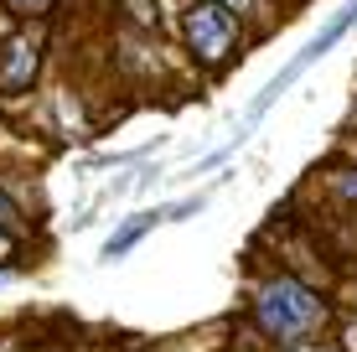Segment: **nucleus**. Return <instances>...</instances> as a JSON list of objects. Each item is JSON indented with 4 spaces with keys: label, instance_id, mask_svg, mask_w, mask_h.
Instances as JSON below:
<instances>
[{
    "label": "nucleus",
    "instance_id": "obj_8",
    "mask_svg": "<svg viewBox=\"0 0 357 352\" xmlns=\"http://www.w3.org/2000/svg\"><path fill=\"white\" fill-rule=\"evenodd\" d=\"M347 347H352V352H357V326H352V332H347Z\"/></svg>",
    "mask_w": 357,
    "mask_h": 352
},
{
    "label": "nucleus",
    "instance_id": "obj_5",
    "mask_svg": "<svg viewBox=\"0 0 357 352\" xmlns=\"http://www.w3.org/2000/svg\"><path fill=\"white\" fill-rule=\"evenodd\" d=\"M10 6H21V10H42L47 0H10Z\"/></svg>",
    "mask_w": 357,
    "mask_h": 352
},
{
    "label": "nucleus",
    "instance_id": "obj_7",
    "mask_svg": "<svg viewBox=\"0 0 357 352\" xmlns=\"http://www.w3.org/2000/svg\"><path fill=\"white\" fill-rule=\"evenodd\" d=\"M342 187H347V192H352V197H357V176H347V181H342Z\"/></svg>",
    "mask_w": 357,
    "mask_h": 352
},
{
    "label": "nucleus",
    "instance_id": "obj_4",
    "mask_svg": "<svg viewBox=\"0 0 357 352\" xmlns=\"http://www.w3.org/2000/svg\"><path fill=\"white\" fill-rule=\"evenodd\" d=\"M161 217H171V213H145V217H135V223H125V228H119V234L104 244V254H109V259H119V254H125V249L135 244V238H145L155 223H161Z\"/></svg>",
    "mask_w": 357,
    "mask_h": 352
},
{
    "label": "nucleus",
    "instance_id": "obj_2",
    "mask_svg": "<svg viewBox=\"0 0 357 352\" xmlns=\"http://www.w3.org/2000/svg\"><path fill=\"white\" fill-rule=\"evenodd\" d=\"M187 36H192L197 52L213 63V57H223L233 47V16H228V10H218V6H192L187 10Z\"/></svg>",
    "mask_w": 357,
    "mask_h": 352
},
{
    "label": "nucleus",
    "instance_id": "obj_1",
    "mask_svg": "<svg viewBox=\"0 0 357 352\" xmlns=\"http://www.w3.org/2000/svg\"><path fill=\"white\" fill-rule=\"evenodd\" d=\"M259 321L275 337H295V332H305V326L321 321V300H316L305 285H295V280H269L259 290Z\"/></svg>",
    "mask_w": 357,
    "mask_h": 352
},
{
    "label": "nucleus",
    "instance_id": "obj_10",
    "mask_svg": "<svg viewBox=\"0 0 357 352\" xmlns=\"http://www.w3.org/2000/svg\"><path fill=\"white\" fill-rule=\"evenodd\" d=\"M228 6H233V10H238V6H249V0H228Z\"/></svg>",
    "mask_w": 357,
    "mask_h": 352
},
{
    "label": "nucleus",
    "instance_id": "obj_6",
    "mask_svg": "<svg viewBox=\"0 0 357 352\" xmlns=\"http://www.w3.org/2000/svg\"><path fill=\"white\" fill-rule=\"evenodd\" d=\"M6 254H10V234H0V259H6Z\"/></svg>",
    "mask_w": 357,
    "mask_h": 352
},
{
    "label": "nucleus",
    "instance_id": "obj_9",
    "mask_svg": "<svg viewBox=\"0 0 357 352\" xmlns=\"http://www.w3.org/2000/svg\"><path fill=\"white\" fill-rule=\"evenodd\" d=\"M0 217H10V202H6V197H0Z\"/></svg>",
    "mask_w": 357,
    "mask_h": 352
},
{
    "label": "nucleus",
    "instance_id": "obj_3",
    "mask_svg": "<svg viewBox=\"0 0 357 352\" xmlns=\"http://www.w3.org/2000/svg\"><path fill=\"white\" fill-rule=\"evenodd\" d=\"M31 68H36V52L26 42H10V57H6V68H0V89H21V83L31 78Z\"/></svg>",
    "mask_w": 357,
    "mask_h": 352
}]
</instances>
